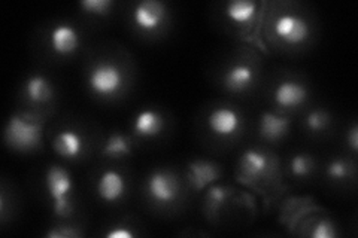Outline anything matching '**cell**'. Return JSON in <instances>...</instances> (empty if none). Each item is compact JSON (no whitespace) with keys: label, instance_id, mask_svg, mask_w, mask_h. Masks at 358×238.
<instances>
[{"label":"cell","instance_id":"obj_1","mask_svg":"<svg viewBox=\"0 0 358 238\" xmlns=\"http://www.w3.org/2000/svg\"><path fill=\"white\" fill-rule=\"evenodd\" d=\"M45 188L52 200L54 213L60 218H67L72 213L71 194L73 180L71 173L60 165H51L45 174Z\"/></svg>","mask_w":358,"mask_h":238},{"label":"cell","instance_id":"obj_2","mask_svg":"<svg viewBox=\"0 0 358 238\" xmlns=\"http://www.w3.org/2000/svg\"><path fill=\"white\" fill-rule=\"evenodd\" d=\"M43 126L41 121L22 115H13L5 128V140L18 151H30L39 146Z\"/></svg>","mask_w":358,"mask_h":238},{"label":"cell","instance_id":"obj_3","mask_svg":"<svg viewBox=\"0 0 358 238\" xmlns=\"http://www.w3.org/2000/svg\"><path fill=\"white\" fill-rule=\"evenodd\" d=\"M124 84V75L115 63L99 61L88 73V87L94 94H115Z\"/></svg>","mask_w":358,"mask_h":238},{"label":"cell","instance_id":"obj_4","mask_svg":"<svg viewBox=\"0 0 358 238\" xmlns=\"http://www.w3.org/2000/svg\"><path fill=\"white\" fill-rule=\"evenodd\" d=\"M273 31L279 39L288 45H300L310 36L309 22L301 15L291 13L276 17L273 21Z\"/></svg>","mask_w":358,"mask_h":238},{"label":"cell","instance_id":"obj_5","mask_svg":"<svg viewBox=\"0 0 358 238\" xmlns=\"http://www.w3.org/2000/svg\"><path fill=\"white\" fill-rule=\"evenodd\" d=\"M148 195L160 204H169L179 194V184L176 177L167 170H154L147 179Z\"/></svg>","mask_w":358,"mask_h":238},{"label":"cell","instance_id":"obj_6","mask_svg":"<svg viewBox=\"0 0 358 238\" xmlns=\"http://www.w3.org/2000/svg\"><path fill=\"white\" fill-rule=\"evenodd\" d=\"M167 15V8L160 0H142L133 9V21L142 31L159 29Z\"/></svg>","mask_w":358,"mask_h":238},{"label":"cell","instance_id":"obj_7","mask_svg":"<svg viewBox=\"0 0 358 238\" xmlns=\"http://www.w3.org/2000/svg\"><path fill=\"white\" fill-rule=\"evenodd\" d=\"M241 113L229 106L215 107L208 117V127L218 137H231L241 130Z\"/></svg>","mask_w":358,"mask_h":238},{"label":"cell","instance_id":"obj_8","mask_svg":"<svg viewBox=\"0 0 358 238\" xmlns=\"http://www.w3.org/2000/svg\"><path fill=\"white\" fill-rule=\"evenodd\" d=\"M81 38L78 30L67 22L55 26L50 33V47L57 55H71L80 48Z\"/></svg>","mask_w":358,"mask_h":238},{"label":"cell","instance_id":"obj_9","mask_svg":"<svg viewBox=\"0 0 358 238\" xmlns=\"http://www.w3.org/2000/svg\"><path fill=\"white\" fill-rule=\"evenodd\" d=\"M188 182L194 191H203L220 177V167L208 160H194L188 164Z\"/></svg>","mask_w":358,"mask_h":238},{"label":"cell","instance_id":"obj_10","mask_svg":"<svg viewBox=\"0 0 358 238\" xmlns=\"http://www.w3.org/2000/svg\"><path fill=\"white\" fill-rule=\"evenodd\" d=\"M96 189L100 198L108 202H114L121 200L122 195L126 194L127 184L124 176L117 172V170H106V172L100 174Z\"/></svg>","mask_w":358,"mask_h":238},{"label":"cell","instance_id":"obj_11","mask_svg":"<svg viewBox=\"0 0 358 238\" xmlns=\"http://www.w3.org/2000/svg\"><path fill=\"white\" fill-rule=\"evenodd\" d=\"M276 105L291 109L303 105L308 98V88L296 81H284L278 84L273 93Z\"/></svg>","mask_w":358,"mask_h":238},{"label":"cell","instance_id":"obj_12","mask_svg":"<svg viewBox=\"0 0 358 238\" xmlns=\"http://www.w3.org/2000/svg\"><path fill=\"white\" fill-rule=\"evenodd\" d=\"M268 165L271 164H268V158L266 154L257 149L246 151L239 161L241 177L248 180H259L267 173Z\"/></svg>","mask_w":358,"mask_h":238},{"label":"cell","instance_id":"obj_13","mask_svg":"<svg viewBox=\"0 0 358 238\" xmlns=\"http://www.w3.org/2000/svg\"><path fill=\"white\" fill-rule=\"evenodd\" d=\"M164 128V118L160 112L154 109L141 110L133 119V130L142 137H155Z\"/></svg>","mask_w":358,"mask_h":238},{"label":"cell","instance_id":"obj_14","mask_svg":"<svg viewBox=\"0 0 358 238\" xmlns=\"http://www.w3.org/2000/svg\"><path fill=\"white\" fill-rule=\"evenodd\" d=\"M54 151L57 152L62 158H67V160H72V158L80 156L84 149V140L83 135L75 131V130H63L60 131L52 142Z\"/></svg>","mask_w":358,"mask_h":238},{"label":"cell","instance_id":"obj_15","mask_svg":"<svg viewBox=\"0 0 358 238\" xmlns=\"http://www.w3.org/2000/svg\"><path fill=\"white\" fill-rule=\"evenodd\" d=\"M222 81L229 91L241 93L243 89L251 87V84L254 82V70L248 64H243V63L233 64L226 72H224Z\"/></svg>","mask_w":358,"mask_h":238},{"label":"cell","instance_id":"obj_16","mask_svg":"<svg viewBox=\"0 0 358 238\" xmlns=\"http://www.w3.org/2000/svg\"><path fill=\"white\" fill-rule=\"evenodd\" d=\"M289 130V119L273 112H263L260 117V134L268 142L282 139Z\"/></svg>","mask_w":358,"mask_h":238},{"label":"cell","instance_id":"obj_17","mask_svg":"<svg viewBox=\"0 0 358 238\" xmlns=\"http://www.w3.org/2000/svg\"><path fill=\"white\" fill-rule=\"evenodd\" d=\"M24 93L27 98L33 103H47L48 100L52 98L54 89L50 82V79L43 75H30L24 82Z\"/></svg>","mask_w":358,"mask_h":238},{"label":"cell","instance_id":"obj_18","mask_svg":"<svg viewBox=\"0 0 358 238\" xmlns=\"http://www.w3.org/2000/svg\"><path fill=\"white\" fill-rule=\"evenodd\" d=\"M226 17L238 24H246L257 14V3L252 0H233L226 6Z\"/></svg>","mask_w":358,"mask_h":238},{"label":"cell","instance_id":"obj_19","mask_svg":"<svg viewBox=\"0 0 358 238\" xmlns=\"http://www.w3.org/2000/svg\"><path fill=\"white\" fill-rule=\"evenodd\" d=\"M130 152H131L130 140L127 135L121 133H112L108 137V140L105 142L103 151H102V154L109 158L126 156V155H130Z\"/></svg>","mask_w":358,"mask_h":238},{"label":"cell","instance_id":"obj_20","mask_svg":"<svg viewBox=\"0 0 358 238\" xmlns=\"http://www.w3.org/2000/svg\"><path fill=\"white\" fill-rule=\"evenodd\" d=\"M230 195V189L221 185H212L206 192V202L205 210L208 214H215Z\"/></svg>","mask_w":358,"mask_h":238},{"label":"cell","instance_id":"obj_21","mask_svg":"<svg viewBox=\"0 0 358 238\" xmlns=\"http://www.w3.org/2000/svg\"><path fill=\"white\" fill-rule=\"evenodd\" d=\"M312 167H313L312 158L308 156L306 154H297V155L291 158V163H289L291 173H293L297 177L309 174Z\"/></svg>","mask_w":358,"mask_h":238},{"label":"cell","instance_id":"obj_22","mask_svg":"<svg viewBox=\"0 0 358 238\" xmlns=\"http://www.w3.org/2000/svg\"><path fill=\"white\" fill-rule=\"evenodd\" d=\"M112 5H114L112 0H83V2H80V8L85 10L87 14L102 17L109 14Z\"/></svg>","mask_w":358,"mask_h":238},{"label":"cell","instance_id":"obj_23","mask_svg":"<svg viewBox=\"0 0 358 238\" xmlns=\"http://www.w3.org/2000/svg\"><path fill=\"white\" fill-rule=\"evenodd\" d=\"M330 122V117L327 112L324 110H312L309 115L306 117V127L312 133H320L322 130H326Z\"/></svg>","mask_w":358,"mask_h":238},{"label":"cell","instance_id":"obj_24","mask_svg":"<svg viewBox=\"0 0 358 238\" xmlns=\"http://www.w3.org/2000/svg\"><path fill=\"white\" fill-rule=\"evenodd\" d=\"M83 235V231L78 230L76 226H67V225H60L55 226V228L50 230L45 237L48 238H78Z\"/></svg>","mask_w":358,"mask_h":238},{"label":"cell","instance_id":"obj_25","mask_svg":"<svg viewBox=\"0 0 358 238\" xmlns=\"http://www.w3.org/2000/svg\"><path fill=\"white\" fill-rule=\"evenodd\" d=\"M327 174L331 179H336V180H341V179L348 177V174H350V165H348V163H345L343 160H333L327 165Z\"/></svg>","mask_w":358,"mask_h":238},{"label":"cell","instance_id":"obj_26","mask_svg":"<svg viewBox=\"0 0 358 238\" xmlns=\"http://www.w3.org/2000/svg\"><path fill=\"white\" fill-rule=\"evenodd\" d=\"M336 235H338V231H336L334 223L327 219L318 222L315 230L312 231V237L315 238H334Z\"/></svg>","mask_w":358,"mask_h":238},{"label":"cell","instance_id":"obj_27","mask_svg":"<svg viewBox=\"0 0 358 238\" xmlns=\"http://www.w3.org/2000/svg\"><path fill=\"white\" fill-rule=\"evenodd\" d=\"M108 238H133L134 232L131 230H129L127 226H114L110 231L106 232Z\"/></svg>","mask_w":358,"mask_h":238},{"label":"cell","instance_id":"obj_28","mask_svg":"<svg viewBox=\"0 0 358 238\" xmlns=\"http://www.w3.org/2000/svg\"><path fill=\"white\" fill-rule=\"evenodd\" d=\"M346 140H348V144L351 146L352 151L358 149V127H357V124H352V127L348 131V135H346Z\"/></svg>","mask_w":358,"mask_h":238}]
</instances>
